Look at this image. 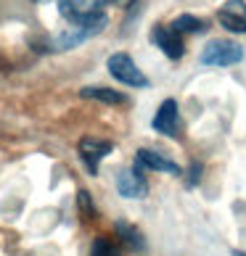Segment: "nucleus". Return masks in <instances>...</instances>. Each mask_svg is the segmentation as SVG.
Instances as JSON below:
<instances>
[{
  "label": "nucleus",
  "instance_id": "obj_1",
  "mask_svg": "<svg viewBox=\"0 0 246 256\" xmlns=\"http://www.w3.org/2000/svg\"><path fill=\"white\" fill-rule=\"evenodd\" d=\"M109 18H96V22H85V24H69L64 32H59L56 37L48 40V48L45 50H72L82 45L85 40H90V37H96L98 32H103V26H106Z\"/></svg>",
  "mask_w": 246,
  "mask_h": 256
},
{
  "label": "nucleus",
  "instance_id": "obj_2",
  "mask_svg": "<svg viewBox=\"0 0 246 256\" xmlns=\"http://www.w3.org/2000/svg\"><path fill=\"white\" fill-rule=\"evenodd\" d=\"M109 0H59V11L69 24H85L106 16Z\"/></svg>",
  "mask_w": 246,
  "mask_h": 256
},
{
  "label": "nucleus",
  "instance_id": "obj_3",
  "mask_svg": "<svg viewBox=\"0 0 246 256\" xmlns=\"http://www.w3.org/2000/svg\"><path fill=\"white\" fill-rule=\"evenodd\" d=\"M106 69L119 84H127V88H148L151 84L148 77L138 69V64L127 53H111L106 61Z\"/></svg>",
  "mask_w": 246,
  "mask_h": 256
},
{
  "label": "nucleus",
  "instance_id": "obj_4",
  "mask_svg": "<svg viewBox=\"0 0 246 256\" xmlns=\"http://www.w3.org/2000/svg\"><path fill=\"white\" fill-rule=\"evenodd\" d=\"M243 58V48L233 40H209L201 50V64L204 66H233Z\"/></svg>",
  "mask_w": 246,
  "mask_h": 256
},
{
  "label": "nucleus",
  "instance_id": "obj_5",
  "mask_svg": "<svg viewBox=\"0 0 246 256\" xmlns=\"http://www.w3.org/2000/svg\"><path fill=\"white\" fill-rule=\"evenodd\" d=\"M151 42H154L169 61H177V58H183V56H185L183 34L175 32L169 24H156L154 30H151Z\"/></svg>",
  "mask_w": 246,
  "mask_h": 256
},
{
  "label": "nucleus",
  "instance_id": "obj_6",
  "mask_svg": "<svg viewBox=\"0 0 246 256\" xmlns=\"http://www.w3.org/2000/svg\"><path fill=\"white\" fill-rule=\"evenodd\" d=\"M77 150H80V158H82L85 169L96 177L98 169H101V161L114 150V143H111V140H103V138H82Z\"/></svg>",
  "mask_w": 246,
  "mask_h": 256
},
{
  "label": "nucleus",
  "instance_id": "obj_7",
  "mask_svg": "<svg viewBox=\"0 0 246 256\" xmlns=\"http://www.w3.org/2000/svg\"><path fill=\"white\" fill-rule=\"evenodd\" d=\"M217 22L228 32L246 34V0H225L217 8Z\"/></svg>",
  "mask_w": 246,
  "mask_h": 256
},
{
  "label": "nucleus",
  "instance_id": "obj_8",
  "mask_svg": "<svg viewBox=\"0 0 246 256\" xmlns=\"http://www.w3.org/2000/svg\"><path fill=\"white\" fill-rule=\"evenodd\" d=\"M135 166L143 172V169H151V172H164V174H172V177H180L183 169L175 164L169 156L164 154H156V150L151 148H140L135 154Z\"/></svg>",
  "mask_w": 246,
  "mask_h": 256
},
{
  "label": "nucleus",
  "instance_id": "obj_9",
  "mask_svg": "<svg viewBox=\"0 0 246 256\" xmlns=\"http://www.w3.org/2000/svg\"><path fill=\"white\" fill-rule=\"evenodd\" d=\"M151 127L156 132H162V135H167V138H177V132H180V114H177V103L172 98H167L162 106L156 108Z\"/></svg>",
  "mask_w": 246,
  "mask_h": 256
},
{
  "label": "nucleus",
  "instance_id": "obj_10",
  "mask_svg": "<svg viewBox=\"0 0 246 256\" xmlns=\"http://www.w3.org/2000/svg\"><path fill=\"white\" fill-rule=\"evenodd\" d=\"M117 190H119V196H125V198H143L148 193L143 172H140L138 166L122 169V172L117 174Z\"/></svg>",
  "mask_w": 246,
  "mask_h": 256
},
{
  "label": "nucleus",
  "instance_id": "obj_11",
  "mask_svg": "<svg viewBox=\"0 0 246 256\" xmlns=\"http://www.w3.org/2000/svg\"><path fill=\"white\" fill-rule=\"evenodd\" d=\"M82 98H90V100H101V103H109V106H119V103H127V96L119 90H111V88H82L80 90Z\"/></svg>",
  "mask_w": 246,
  "mask_h": 256
},
{
  "label": "nucleus",
  "instance_id": "obj_12",
  "mask_svg": "<svg viewBox=\"0 0 246 256\" xmlns=\"http://www.w3.org/2000/svg\"><path fill=\"white\" fill-rule=\"evenodd\" d=\"M175 32H180L183 37L185 34H198V32H206V22L204 18H198V16H191V14H183V16H177L172 24Z\"/></svg>",
  "mask_w": 246,
  "mask_h": 256
},
{
  "label": "nucleus",
  "instance_id": "obj_13",
  "mask_svg": "<svg viewBox=\"0 0 246 256\" xmlns=\"http://www.w3.org/2000/svg\"><path fill=\"white\" fill-rule=\"evenodd\" d=\"M117 232H119V238L125 240L130 248H143V246H146L143 235H140L132 224H127V222H117Z\"/></svg>",
  "mask_w": 246,
  "mask_h": 256
},
{
  "label": "nucleus",
  "instance_id": "obj_14",
  "mask_svg": "<svg viewBox=\"0 0 246 256\" xmlns=\"http://www.w3.org/2000/svg\"><path fill=\"white\" fill-rule=\"evenodd\" d=\"M90 256H119V251L109 238H96L90 246Z\"/></svg>",
  "mask_w": 246,
  "mask_h": 256
},
{
  "label": "nucleus",
  "instance_id": "obj_15",
  "mask_svg": "<svg viewBox=\"0 0 246 256\" xmlns=\"http://www.w3.org/2000/svg\"><path fill=\"white\" fill-rule=\"evenodd\" d=\"M80 204H82V208H85V214H88V216L96 214V212H93V206H90V196L85 190H80Z\"/></svg>",
  "mask_w": 246,
  "mask_h": 256
},
{
  "label": "nucleus",
  "instance_id": "obj_16",
  "mask_svg": "<svg viewBox=\"0 0 246 256\" xmlns=\"http://www.w3.org/2000/svg\"><path fill=\"white\" fill-rule=\"evenodd\" d=\"M191 177H188V185H196L198 182V174H201V166L198 164H191V172H188Z\"/></svg>",
  "mask_w": 246,
  "mask_h": 256
},
{
  "label": "nucleus",
  "instance_id": "obj_17",
  "mask_svg": "<svg viewBox=\"0 0 246 256\" xmlns=\"http://www.w3.org/2000/svg\"><path fill=\"white\" fill-rule=\"evenodd\" d=\"M233 256H246L243 251H233Z\"/></svg>",
  "mask_w": 246,
  "mask_h": 256
},
{
  "label": "nucleus",
  "instance_id": "obj_18",
  "mask_svg": "<svg viewBox=\"0 0 246 256\" xmlns=\"http://www.w3.org/2000/svg\"><path fill=\"white\" fill-rule=\"evenodd\" d=\"M32 3H51V0H32Z\"/></svg>",
  "mask_w": 246,
  "mask_h": 256
}]
</instances>
